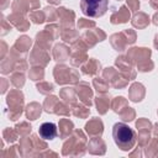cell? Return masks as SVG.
Here are the masks:
<instances>
[{
    "label": "cell",
    "instance_id": "cell-2",
    "mask_svg": "<svg viewBox=\"0 0 158 158\" xmlns=\"http://www.w3.org/2000/svg\"><path fill=\"white\" fill-rule=\"evenodd\" d=\"M107 4V0H80V9L88 17H100L106 12Z\"/></svg>",
    "mask_w": 158,
    "mask_h": 158
},
{
    "label": "cell",
    "instance_id": "cell-3",
    "mask_svg": "<svg viewBox=\"0 0 158 158\" xmlns=\"http://www.w3.org/2000/svg\"><path fill=\"white\" fill-rule=\"evenodd\" d=\"M38 135L43 139H53L57 136V126L53 122H43L38 128Z\"/></svg>",
    "mask_w": 158,
    "mask_h": 158
},
{
    "label": "cell",
    "instance_id": "cell-1",
    "mask_svg": "<svg viewBox=\"0 0 158 158\" xmlns=\"http://www.w3.org/2000/svg\"><path fill=\"white\" fill-rule=\"evenodd\" d=\"M112 138H114L115 144L121 151H130L133 148L136 143V135L133 130L123 122H117L114 125Z\"/></svg>",
    "mask_w": 158,
    "mask_h": 158
}]
</instances>
